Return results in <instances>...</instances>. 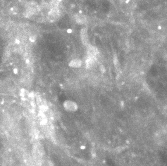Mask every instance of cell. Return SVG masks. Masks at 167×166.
Instances as JSON below:
<instances>
[{
	"label": "cell",
	"mask_w": 167,
	"mask_h": 166,
	"mask_svg": "<svg viewBox=\"0 0 167 166\" xmlns=\"http://www.w3.org/2000/svg\"><path fill=\"white\" fill-rule=\"evenodd\" d=\"M71 67H74V68H78L81 66V61L80 60H72V62L70 63Z\"/></svg>",
	"instance_id": "cell-3"
},
{
	"label": "cell",
	"mask_w": 167,
	"mask_h": 166,
	"mask_svg": "<svg viewBox=\"0 0 167 166\" xmlns=\"http://www.w3.org/2000/svg\"><path fill=\"white\" fill-rule=\"evenodd\" d=\"M63 106L65 107L66 110H68V111L75 110L76 109V104L74 102H71V101H66V102L63 104Z\"/></svg>",
	"instance_id": "cell-1"
},
{
	"label": "cell",
	"mask_w": 167,
	"mask_h": 166,
	"mask_svg": "<svg viewBox=\"0 0 167 166\" xmlns=\"http://www.w3.org/2000/svg\"><path fill=\"white\" fill-rule=\"evenodd\" d=\"M75 20L77 23H80V24H83V23L86 22V18H85V16H83L82 14H77V15H75Z\"/></svg>",
	"instance_id": "cell-2"
}]
</instances>
